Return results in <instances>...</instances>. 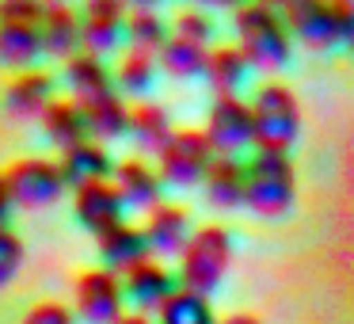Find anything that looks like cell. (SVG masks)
<instances>
[{
    "mask_svg": "<svg viewBox=\"0 0 354 324\" xmlns=\"http://www.w3.org/2000/svg\"><path fill=\"white\" fill-rule=\"evenodd\" d=\"M236 46L252 62V69H282L290 62V27L282 12L270 4H244L232 19Z\"/></svg>",
    "mask_w": 354,
    "mask_h": 324,
    "instance_id": "cell-1",
    "label": "cell"
},
{
    "mask_svg": "<svg viewBox=\"0 0 354 324\" xmlns=\"http://www.w3.org/2000/svg\"><path fill=\"white\" fill-rule=\"evenodd\" d=\"M229 260H232V240L229 229L221 225H202L194 229V237L187 240L183 255H179V290H191V294H209L225 282L229 275Z\"/></svg>",
    "mask_w": 354,
    "mask_h": 324,
    "instance_id": "cell-2",
    "label": "cell"
},
{
    "mask_svg": "<svg viewBox=\"0 0 354 324\" xmlns=\"http://www.w3.org/2000/svg\"><path fill=\"white\" fill-rule=\"evenodd\" d=\"M244 206L259 217H282L293 206L297 195V179H293V161L290 153H263L255 149V156L244 164Z\"/></svg>",
    "mask_w": 354,
    "mask_h": 324,
    "instance_id": "cell-3",
    "label": "cell"
},
{
    "mask_svg": "<svg viewBox=\"0 0 354 324\" xmlns=\"http://www.w3.org/2000/svg\"><path fill=\"white\" fill-rule=\"evenodd\" d=\"M252 126H255V149L263 153H290V145L301 134V107L297 96L286 84L270 80L252 100Z\"/></svg>",
    "mask_w": 354,
    "mask_h": 324,
    "instance_id": "cell-4",
    "label": "cell"
},
{
    "mask_svg": "<svg viewBox=\"0 0 354 324\" xmlns=\"http://www.w3.org/2000/svg\"><path fill=\"white\" fill-rule=\"evenodd\" d=\"M4 183H8L12 202L24 206V210H46V206H54L65 191L62 164L46 161V156H24V161L8 164Z\"/></svg>",
    "mask_w": 354,
    "mask_h": 324,
    "instance_id": "cell-5",
    "label": "cell"
},
{
    "mask_svg": "<svg viewBox=\"0 0 354 324\" xmlns=\"http://www.w3.org/2000/svg\"><path fill=\"white\" fill-rule=\"evenodd\" d=\"M160 179L171 187H194L206 179L209 164H214V149H209L206 134L202 130H176L160 156Z\"/></svg>",
    "mask_w": 354,
    "mask_h": 324,
    "instance_id": "cell-6",
    "label": "cell"
},
{
    "mask_svg": "<svg viewBox=\"0 0 354 324\" xmlns=\"http://www.w3.org/2000/svg\"><path fill=\"white\" fill-rule=\"evenodd\" d=\"M206 141L214 156H236L240 149L255 145V126H252V103L240 96H217L206 115Z\"/></svg>",
    "mask_w": 354,
    "mask_h": 324,
    "instance_id": "cell-7",
    "label": "cell"
},
{
    "mask_svg": "<svg viewBox=\"0 0 354 324\" xmlns=\"http://www.w3.org/2000/svg\"><path fill=\"white\" fill-rule=\"evenodd\" d=\"M282 19L313 50L343 46V8L339 4H328V0H290L282 8Z\"/></svg>",
    "mask_w": 354,
    "mask_h": 324,
    "instance_id": "cell-8",
    "label": "cell"
},
{
    "mask_svg": "<svg viewBox=\"0 0 354 324\" xmlns=\"http://www.w3.org/2000/svg\"><path fill=\"white\" fill-rule=\"evenodd\" d=\"M122 278L111 275L107 267H92L77 278V309L73 313L84 324H118L122 321Z\"/></svg>",
    "mask_w": 354,
    "mask_h": 324,
    "instance_id": "cell-9",
    "label": "cell"
},
{
    "mask_svg": "<svg viewBox=\"0 0 354 324\" xmlns=\"http://www.w3.org/2000/svg\"><path fill=\"white\" fill-rule=\"evenodd\" d=\"M126 16H130V12H126L118 0H92V4L80 12V50H84V54H95V57L111 54L126 35Z\"/></svg>",
    "mask_w": 354,
    "mask_h": 324,
    "instance_id": "cell-10",
    "label": "cell"
},
{
    "mask_svg": "<svg viewBox=\"0 0 354 324\" xmlns=\"http://www.w3.org/2000/svg\"><path fill=\"white\" fill-rule=\"evenodd\" d=\"M122 290H126V298L138 305V313L149 316V313H160L171 301V294L179 290V275L168 271L164 263H156V260H145L141 267H133L130 275H122Z\"/></svg>",
    "mask_w": 354,
    "mask_h": 324,
    "instance_id": "cell-11",
    "label": "cell"
},
{
    "mask_svg": "<svg viewBox=\"0 0 354 324\" xmlns=\"http://www.w3.org/2000/svg\"><path fill=\"white\" fill-rule=\"evenodd\" d=\"M73 210H77V222L84 225L88 233H107L115 229V225L126 222V202L122 195H118V187L111 183H92V187H80V191H73Z\"/></svg>",
    "mask_w": 354,
    "mask_h": 324,
    "instance_id": "cell-12",
    "label": "cell"
},
{
    "mask_svg": "<svg viewBox=\"0 0 354 324\" xmlns=\"http://www.w3.org/2000/svg\"><path fill=\"white\" fill-rule=\"evenodd\" d=\"M149 240V252H160V255H183L187 240L194 237V225H191V214L187 206H176V202H160L153 214L145 217L141 225Z\"/></svg>",
    "mask_w": 354,
    "mask_h": 324,
    "instance_id": "cell-13",
    "label": "cell"
},
{
    "mask_svg": "<svg viewBox=\"0 0 354 324\" xmlns=\"http://www.w3.org/2000/svg\"><path fill=\"white\" fill-rule=\"evenodd\" d=\"M111 183L118 187V195H122L126 206L145 210V214H153V210L164 202V179H160V172L149 168V164L138 161V156H130V161H118Z\"/></svg>",
    "mask_w": 354,
    "mask_h": 324,
    "instance_id": "cell-14",
    "label": "cell"
},
{
    "mask_svg": "<svg viewBox=\"0 0 354 324\" xmlns=\"http://www.w3.org/2000/svg\"><path fill=\"white\" fill-rule=\"evenodd\" d=\"M95 244H100L103 267H107L111 275H118V278L130 275L133 267H141V263L149 260L145 233H141L138 225H130V222H122V225H115V229L100 233V237H95Z\"/></svg>",
    "mask_w": 354,
    "mask_h": 324,
    "instance_id": "cell-15",
    "label": "cell"
},
{
    "mask_svg": "<svg viewBox=\"0 0 354 324\" xmlns=\"http://www.w3.org/2000/svg\"><path fill=\"white\" fill-rule=\"evenodd\" d=\"M50 103H54V77L42 73V69L19 73V77L8 84V92H4V107H8V115L24 118V123L42 118Z\"/></svg>",
    "mask_w": 354,
    "mask_h": 324,
    "instance_id": "cell-16",
    "label": "cell"
},
{
    "mask_svg": "<svg viewBox=\"0 0 354 324\" xmlns=\"http://www.w3.org/2000/svg\"><path fill=\"white\" fill-rule=\"evenodd\" d=\"M62 176H65V187L80 191V187H92V183H107L115 176V161H111L107 145L100 141H84V145L62 153Z\"/></svg>",
    "mask_w": 354,
    "mask_h": 324,
    "instance_id": "cell-17",
    "label": "cell"
},
{
    "mask_svg": "<svg viewBox=\"0 0 354 324\" xmlns=\"http://www.w3.org/2000/svg\"><path fill=\"white\" fill-rule=\"evenodd\" d=\"M39 35H42V54L65 57V62H73L80 54V16L69 4H50V8H42Z\"/></svg>",
    "mask_w": 354,
    "mask_h": 324,
    "instance_id": "cell-18",
    "label": "cell"
},
{
    "mask_svg": "<svg viewBox=\"0 0 354 324\" xmlns=\"http://www.w3.org/2000/svg\"><path fill=\"white\" fill-rule=\"evenodd\" d=\"M42 130H46V141H50V145L62 149V153H69V149L92 141V134H88V118H84V107H80L77 100H54V103H50L46 115H42Z\"/></svg>",
    "mask_w": 354,
    "mask_h": 324,
    "instance_id": "cell-19",
    "label": "cell"
},
{
    "mask_svg": "<svg viewBox=\"0 0 354 324\" xmlns=\"http://www.w3.org/2000/svg\"><path fill=\"white\" fill-rule=\"evenodd\" d=\"M244 161L236 156H214L206 179H202V191H206V202L217 210H236L244 206Z\"/></svg>",
    "mask_w": 354,
    "mask_h": 324,
    "instance_id": "cell-20",
    "label": "cell"
},
{
    "mask_svg": "<svg viewBox=\"0 0 354 324\" xmlns=\"http://www.w3.org/2000/svg\"><path fill=\"white\" fill-rule=\"evenodd\" d=\"M171 134H176V126H171L168 107H160V103H141V107L130 111V141L141 153L160 156L168 149Z\"/></svg>",
    "mask_w": 354,
    "mask_h": 324,
    "instance_id": "cell-21",
    "label": "cell"
},
{
    "mask_svg": "<svg viewBox=\"0 0 354 324\" xmlns=\"http://www.w3.org/2000/svg\"><path fill=\"white\" fill-rule=\"evenodd\" d=\"M65 84H69V92L77 103H88V100H95V96L115 92V77H111L107 62L95 57V54H84V50H80L73 62H65Z\"/></svg>",
    "mask_w": 354,
    "mask_h": 324,
    "instance_id": "cell-22",
    "label": "cell"
},
{
    "mask_svg": "<svg viewBox=\"0 0 354 324\" xmlns=\"http://www.w3.org/2000/svg\"><path fill=\"white\" fill-rule=\"evenodd\" d=\"M84 107V118H88V134H92L95 141H115L122 138V134H130V107L122 103V96L107 92V96H95V100L80 103Z\"/></svg>",
    "mask_w": 354,
    "mask_h": 324,
    "instance_id": "cell-23",
    "label": "cell"
},
{
    "mask_svg": "<svg viewBox=\"0 0 354 324\" xmlns=\"http://www.w3.org/2000/svg\"><path fill=\"white\" fill-rule=\"evenodd\" d=\"M126 39H130V50H138V54H153V57H156L164 46H168L171 27H168V19H164L156 8H149V4H138V8L126 16Z\"/></svg>",
    "mask_w": 354,
    "mask_h": 324,
    "instance_id": "cell-24",
    "label": "cell"
},
{
    "mask_svg": "<svg viewBox=\"0 0 354 324\" xmlns=\"http://www.w3.org/2000/svg\"><path fill=\"white\" fill-rule=\"evenodd\" d=\"M248 73H252V62L240 54V46H217L209 50V62H206V80L217 96H236L244 88Z\"/></svg>",
    "mask_w": 354,
    "mask_h": 324,
    "instance_id": "cell-25",
    "label": "cell"
},
{
    "mask_svg": "<svg viewBox=\"0 0 354 324\" xmlns=\"http://www.w3.org/2000/svg\"><path fill=\"white\" fill-rule=\"evenodd\" d=\"M42 54V35L39 27H19V24H0V65L12 69H35Z\"/></svg>",
    "mask_w": 354,
    "mask_h": 324,
    "instance_id": "cell-26",
    "label": "cell"
},
{
    "mask_svg": "<svg viewBox=\"0 0 354 324\" xmlns=\"http://www.w3.org/2000/svg\"><path fill=\"white\" fill-rule=\"evenodd\" d=\"M206 62H209V46H198V42H187V39H176L171 35L168 46L156 54V65L164 73L179 80H191V77H206Z\"/></svg>",
    "mask_w": 354,
    "mask_h": 324,
    "instance_id": "cell-27",
    "label": "cell"
},
{
    "mask_svg": "<svg viewBox=\"0 0 354 324\" xmlns=\"http://www.w3.org/2000/svg\"><path fill=\"white\" fill-rule=\"evenodd\" d=\"M156 324H217V313L209 305V298L191 290H176L168 305L156 313Z\"/></svg>",
    "mask_w": 354,
    "mask_h": 324,
    "instance_id": "cell-28",
    "label": "cell"
},
{
    "mask_svg": "<svg viewBox=\"0 0 354 324\" xmlns=\"http://www.w3.org/2000/svg\"><path fill=\"white\" fill-rule=\"evenodd\" d=\"M156 80V57L153 54H138V50H126L122 62L115 69V88L118 96H145Z\"/></svg>",
    "mask_w": 354,
    "mask_h": 324,
    "instance_id": "cell-29",
    "label": "cell"
},
{
    "mask_svg": "<svg viewBox=\"0 0 354 324\" xmlns=\"http://www.w3.org/2000/svg\"><path fill=\"white\" fill-rule=\"evenodd\" d=\"M171 35H176V39H187V42L206 46L209 35H214V19H209L206 12H198V8H183L176 19H171Z\"/></svg>",
    "mask_w": 354,
    "mask_h": 324,
    "instance_id": "cell-30",
    "label": "cell"
},
{
    "mask_svg": "<svg viewBox=\"0 0 354 324\" xmlns=\"http://www.w3.org/2000/svg\"><path fill=\"white\" fill-rule=\"evenodd\" d=\"M24 267V240L12 229H0V290L12 282Z\"/></svg>",
    "mask_w": 354,
    "mask_h": 324,
    "instance_id": "cell-31",
    "label": "cell"
},
{
    "mask_svg": "<svg viewBox=\"0 0 354 324\" xmlns=\"http://www.w3.org/2000/svg\"><path fill=\"white\" fill-rule=\"evenodd\" d=\"M0 24L39 27L42 24V4H35V0H4V4H0Z\"/></svg>",
    "mask_w": 354,
    "mask_h": 324,
    "instance_id": "cell-32",
    "label": "cell"
},
{
    "mask_svg": "<svg viewBox=\"0 0 354 324\" xmlns=\"http://www.w3.org/2000/svg\"><path fill=\"white\" fill-rule=\"evenodd\" d=\"M24 324H77V313L69 305H62V301H39L24 316Z\"/></svg>",
    "mask_w": 354,
    "mask_h": 324,
    "instance_id": "cell-33",
    "label": "cell"
},
{
    "mask_svg": "<svg viewBox=\"0 0 354 324\" xmlns=\"http://www.w3.org/2000/svg\"><path fill=\"white\" fill-rule=\"evenodd\" d=\"M12 195H8V183H4V172H0V229H8V217H12Z\"/></svg>",
    "mask_w": 354,
    "mask_h": 324,
    "instance_id": "cell-34",
    "label": "cell"
},
{
    "mask_svg": "<svg viewBox=\"0 0 354 324\" xmlns=\"http://www.w3.org/2000/svg\"><path fill=\"white\" fill-rule=\"evenodd\" d=\"M343 8V46L354 50V0L351 4H339Z\"/></svg>",
    "mask_w": 354,
    "mask_h": 324,
    "instance_id": "cell-35",
    "label": "cell"
},
{
    "mask_svg": "<svg viewBox=\"0 0 354 324\" xmlns=\"http://www.w3.org/2000/svg\"><path fill=\"white\" fill-rule=\"evenodd\" d=\"M217 324H263V321L255 313H229L225 321H217Z\"/></svg>",
    "mask_w": 354,
    "mask_h": 324,
    "instance_id": "cell-36",
    "label": "cell"
},
{
    "mask_svg": "<svg viewBox=\"0 0 354 324\" xmlns=\"http://www.w3.org/2000/svg\"><path fill=\"white\" fill-rule=\"evenodd\" d=\"M118 324H153L149 316H141V313H122V321Z\"/></svg>",
    "mask_w": 354,
    "mask_h": 324,
    "instance_id": "cell-37",
    "label": "cell"
}]
</instances>
